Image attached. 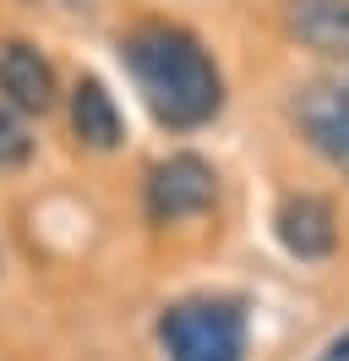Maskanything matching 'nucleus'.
<instances>
[{
  "label": "nucleus",
  "instance_id": "nucleus-1",
  "mask_svg": "<svg viewBox=\"0 0 349 361\" xmlns=\"http://www.w3.org/2000/svg\"><path fill=\"white\" fill-rule=\"evenodd\" d=\"M120 61H126L131 82L142 93L158 126L170 132H196L224 110V77H218L213 55L202 49L196 33L174 23H142L120 39Z\"/></svg>",
  "mask_w": 349,
  "mask_h": 361
},
{
  "label": "nucleus",
  "instance_id": "nucleus-2",
  "mask_svg": "<svg viewBox=\"0 0 349 361\" xmlns=\"http://www.w3.org/2000/svg\"><path fill=\"white\" fill-rule=\"evenodd\" d=\"M170 361H246V312L229 295H191L158 317Z\"/></svg>",
  "mask_w": 349,
  "mask_h": 361
},
{
  "label": "nucleus",
  "instance_id": "nucleus-3",
  "mask_svg": "<svg viewBox=\"0 0 349 361\" xmlns=\"http://www.w3.org/2000/svg\"><path fill=\"white\" fill-rule=\"evenodd\" d=\"M148 219L153 225H180L218 203V170L202 154H170L148 170Z\"/></svg>",
  "mask_w": 349,
  "mask_h": 361
},
{
  "label": "nucleus",
  "instance_id": "nucleus-4",
  "mask_svg": "<svg viewBox=\"0 0 349 361\" xmlns=\"http://www.w3.org/2000/svg\"><path fill=\"white\" fill-rule=\"evenodd\" d=\"M295 121H300L305 142H311L338 176H349V71L333 77V82L305 88L300 104H295Z\"/></svg>",
  "mask_w": 349,
  "mask_h": 361
},
{
  "label": "nucleus",
  "instance_id": "nucleus-5",
  "mask_svg": "<svg viewBox=\"0 0 349 361\" xmlns=\"http://www.w3.org/2000/svg\"><path fill=\"white\" fill-rule=\"evenodd\" d=\"M0 99L22 115H49L61 104V82L55 66L39 44L27 39H0Z\"/></svg>",
  "mask_w": 349,
  "mask_h": 361
},
{
  "label": "nucleus",
  "instance_id": "nucleus-6",
  "mask_svg": "<svg viewBox=\"0 0 349 361\" xmlns=\"http://www.w3.org/2000/svg\"><path fill=\"white\" fill-rule=\"evenodd\" d=\"M279 241L289 257H300V263H322V257H333V247H338V214H333V203L327 197H317V192H289L279 203Z\"/></svg>",
  "mask_w": 349,
  "mask_h": 361
},
{
  "label": "nucleus",
  "instance_id": "nucleus-7",
  "mask_svg": "<svg viewBox=\"0 0 349 361\" xmlns=\"http://www.w3.org/2000/svg\"><path fill=\"white\" fill-rule=\"evenodd\" d=\"M284 23L311 55L349 61V0H289Z\"/></svg>",
  "mask_w": 349,
  "mask_h": 361
},
{
  "label": "nucleus",
  "instance_id": "nucleus-8",
  "mask_svg": "<svg viewBox=\"0 0 349 361\" xmlns=\"http://www.w3.org/2000/svg\"><path fill=\"white\" fill-rule=\"evenodd\" d=\"M71 132L93 154H115L126 142V121H120V110H115V99L99 77H82L71 88Z\"/></svg>",
  "mask_w": 349,
  "mask_h": 361
},
{
  "label": "nucleus",
  "instance_id": "nucleus-9",
  "mask_svg": "<svg viewBox=\"0 0 349 361\" xmlns=\"http://www.w3.org/2000/svg\"><path fill=\"white\" fill-rule=\"evenodd\" d=\"M33 159V132H27V115L11 110L6 99H0V170H17Z\"/></svg>",
  "mask_w": 349,
  "mask_h": 361
},
{
  "label": "nucleus",
  "instance_id": "nucleus-10",
  "mask_svg": "<svg viewBox=\"0 0 349 361\" xmlns=\"http://www.w3.org/2000/svg\"><path fill=\"white\" fill-rule=\"evenodd\" d=\"M317 361H349V329H344L338 339H333V345H327V350H322Z\"/></svg>",
  "mask_w": 349,
  "mask_h": 361
}]
</instances>
